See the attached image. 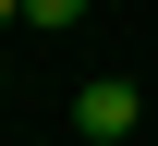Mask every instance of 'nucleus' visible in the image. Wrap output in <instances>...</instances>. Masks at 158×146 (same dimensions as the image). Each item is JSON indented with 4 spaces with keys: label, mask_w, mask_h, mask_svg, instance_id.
<instances>
[{
    "label": "nucleus",
    "mask_w": 158,
    "mask_h": 146,
    "mask_svg": "<svg viewBox=\"0 0 158 146\" xmlns=\"http://www.w3.org/2000/svg\"><path fill=\"white\" fill-rule=\"evenodd\" d=\"M0 24H24V0H0Z\"/></svg>",
    "instance_id": "3"
},
{
    "label": "nucleus",
    "mask_w": 158,
    "mask_h": 146,
    "mask_svg": "<svg viewBox=\"0 0 158 146\" xmlns=\"http://www.w3.org/2000/svg\"><path fill=\"white\" fill-rule=\"evenodd\" d=\"M24 24H85V0H24Z\"/></svg>",
    "instance_id": "2"
},
{
    "label": "nucleus",
    "mask_w": 158,
    "mask_h": 146,
    "mask_svg": "<svg viewBox=\"0 0 158 146\" xmlns=\"http://www.w3.org/2000/svg\"><path fill=\"white\" fill-rule=\"evenodd\" d=\"M146 122H158V110H146V85H134V73H98V85H73V134H85V146H134Z\"/></svg>",
    "instance_id": "1"
}]
</instances>
